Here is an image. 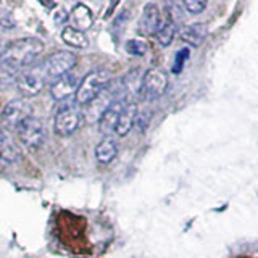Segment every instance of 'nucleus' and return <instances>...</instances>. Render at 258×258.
Listing matches in <instances>:
<instances>
[{"instance_id":"f257e3e1","label":"nucleus","mask_w":258,"mask_h":258,"mask_svg":"<svg viewBox=\"0 0 258 258\" xmlns=\"http://www.w3.org/2000/svg\"><path fill=\"white\" fill-rule=\"evenodd\" d=\"M42 52H44V44L37 37L15 39L5 45L0 64L12 70L16 75H20L23 70L29 68Z\"/></svg>"},{"instance_id":"f03ea898","label":"nucleus","mask_w":258,"mask_h":258,"mask_svg":"<svg viewBox=\"0 0 258 258\" xmlns=\"http://www.w3.org/2000/svg\"><path fill=\"white\" fill-rule=\"evenodd\" d=\"M110 84V73L107 70H92L79 81L75 94V102L79 107H87L105 87Z\"/></svg>"},{"instance_id":"7ed1b4c3","label":"nucleus","mask_w":258,"mask_h":258,"mask_svg":"<svg viewBox=\"0 0 258 258\" xmlns=\"http://www.w3.org/2000/svg\"><path fill=\"white\" fill-rule=\"evenodd\" d=\"M168 75L160 68H150L144 73L139 84V97L144 102L160 99L168 89Z\"/></svg>"},{"instance_id":"20e7f679","label":"nucleus","mask_w":258,"mask_h":258,"mask_svg":"<svg viewBox=\"0 0 258 258\" xmlns=\"http://www.w3.org/2000/svg\"><path fill=\"white\" fill-rule=\"evenodd\" d=\"M47 76L42 68V64L39 67H29L23 70L18 78H16V87L23 97H36L45 89L47 84Z\"/></svg>"},{"instance_id":"39448f33","label":"nucleus","mask_w":258,"mask_h":258,"mask_svg":"<svg viewBox=\"0 0 258 258\" xmlns=\"http://www.w3.org/2000/svg\"><path fill=\"white\" fill-rule=\"evenodd\" d=\"M18 137L24 147H28L31 150L40 149L47 141V131L44 123L37 116L31 115L23 121V124L18 127Z\"/></svg>"},{"instance_id":"423d86ee","label":"nucleus","mask_w":258,"mask_h":258,"mask_svg":"<svg viewBox=\"0 0 258 258\" xmlns=\"http://www.w3.org/2000/svg\"><path fill=\"white\" fill-rule=\"evenodd\" d=\"M121 97H126L124 95V89H115L113 86H107L103 91L95 97V99L87 105L86 110H84V115L87 123H97L105 111H107L111 103L115 102L116 99H121Z\"/></svg>"},{"instance_id":"0eeeda50","label":"nucleus","mask_w":258,"mask_h":258,"mask_svg":"<svg viewBox=\"0 0 258 258\" xmlns=\"http://www.w3.org/2000/svg\"><path fill=\"white\" fill-rule=\"evenodd\" d=\"M81 123V110L76 102L63 103L58 108L53 119V129L58 136H71L73 133L78 131Z\"/></svg>"},{"instance_id":"6e6552de","label":"nucleus","mask_w":258,"mask_h":258,"mask_svg":"<svg viewBox=\"0 0 258 258\" xmlns=\"http://www.w3.org/2000/svg\"><path fill=\"white\" fill-rule=\"evenodd\" d=\"M78 56L76 53L68 52V50H58L48 55L45 61L42 63V68L45 71L47 79H58L60 76L68 75V73L76 67Z\"/></svg>"},{"instance_id":"1a4fd4ad","label":"nucleus","mask_w":258,"mask_h":258,"mask_svg":"<svg viewBox=\"0 0 258 258\" xmlns=\"http://www.w3.org/2000/svg\"><path fill=\"white\" fill-rule=\"evenodd\" d=\"M32 115L31 105L24 100H12L8 102L2 113H0V126L5 131H18L23 121Z\"/></svg>"},{"instance_id":"9d476101","label":"nucleus","mask_w":258,"mask_h":258,"mask_svg":"<svg viewBox=\"0 0 258 258\" xmlns=\"http://www.w3.org/2000/svg\"><path fill=\"white\" fill-rule=\"evenodd\" d=\"M79 86V78L73 73L60 76L58 79H55L50 84V97L56 102H63L70 99L73 94H76V89Z\"/></svg>"},{"instance_id":"9b49d317","label":"nucleus","mask_w":258,"mask_h":258,"mask_svg":"<svg viewBox=\"0 0 258 258\" xmlns=\"http://www.w3.org/2000/svg\"><path fill=\"white\" fill-rule=\"evenodd\" d=\"M129 99L126 97H121V99H116L115 102L111 103V107L103 113L102 118L97 121V127H99V133L103 137H108L111 136V133H115L116 129V123H118V118H119V113L123 110L124 103Z\"/></svg>"},{"instance_id":"f8f14e48","label":"nucleus","mask_w":258,"mask_h":258,"mask_svg":"<svg viewBox=\"0 0 258 258\" xmlns=\"http://www.w3.org/2000/svg\"><path fill=\"white\" fill-rule=\"evenodd\" d=\"M137 116H139V108H137V103L134 100H127L124 103L123 110L119 113L118 123H116V129L115 134L118 137H124L129 134V131L133 129V126L136 124Z\"/></svg>"},{"instance_id":"ddd939ff","label":"nucleus","mask_w":258,"mask_h":258,"mask_svg":"<svg viewBox=\"0 0 258 258\" xmlns=\"http://www.w3.org/2000/svg\"><path fill=\"white\" fill-rule=\"evenodd\" d=\"M208 34V28L205 23H190V24H184L177 31V36L182 40V42L189 44L192 47H199L204 44V40L207 39Z\"/></svg>"},{"instance_id":"4468645a","label":"nucleus","mask_w":258,"mask_h":258,"mask_svg":"<svg viewBox=\"0 0 258 258\" xmlns=\"http://www.w3.org/2000/svg\"><path fill=\"white\" fill-rule=\"evenodd\" d=\"M161 18H160V10L155 4H147L144 7L141 20H139V32L142 36H153L158 28Z\"/></svg>"},{"instance_id":"2eb2a0df","label":"nucleus","mask_w":258,"mask_h":258,"mask_svg":"<svg viewBox=\"0 0 258 258\" xmlns=\"http://www.w3.org/2000/svg\"><path fill=\"white\" fill-rule=\"evenodd\" d=\"M70 21H71V28H75L81 32L87 31L92 26L94 23V13L92 10L84 4H76L73 7V10L70 13Z\"/></svg>"},{"instance_id":"dca6fc26","label":"nucleus","mask_w":258,"mask_h":258,"mask_svg":"<svg viewBox=\"0 0 258 258\" xmlns=\"http://www.w3.org/2000/svg\"><path fill=\"white\" fill-rule=\"evenodd\" d=\"M94 155H95L97 163L110 165L111 161L116 158V155H118V144H116V141L113 139L111 136L103 137V139L95 145Z\"/></svg>"},{"instance_id":"f3484780","label":"nucleus","mask_w":258,"mask_h":258,"mask_svg":"<svg viewBox=\"0 0 258 258\" xmlns=\"http://www.w3.org/2000/svg\"><path fill=\"white\" fill-rule=\"evenodd\" d=\"M176 32H177L176 21H174V18H173L171 15L166 13L165 18L160 21L158 28H157L155 34H153V36H155L157 42H158L161 47H168V45H171V42L174 40Z\"/></svg>"},{"instance_id":"a211bd4d","label":"nucleus","mask_w":258,"mask_h":258,"mask_svg":"<svg viewBox=\"0 0 258 258\" xmlns=\"http://www.w3.org/2000/svg\"><path fill=\"white\" fill-rule=\"evenodd\" d=\"M61 39H63L64 44L73 47V48H86L89 45V40H87L86 32H81V31L71 28V26L63 28V31H61Z\"/></svg>"},{"instance_id":"6ab92c4d","label":"nucleus","mask_w":258,"mask_h":258,"mask_svg":"<svg viewBox=\"0 0 258 258\" xmlns=\"http://www.w3.org/2000/svg\"><path fill=\"white\" fill-rule=\"evenodd\" d=\"M16 149L12 144L10 137H8V133L0 126V157H4L7 160H15L16 158Z\"/></svg>"},{"instance_id":"aec40b11","label":"nucleus","mask_w":258,"mask_h":258,"mask_svg":"<svg viewBox=\"0 0 258 258\" xmlns=\"http://www.w3.org/2000/svg\"><path fill=\"white\" fill-rule=\"evenodd\" d=\"M126 52L133 56H144L149 52V44L142 39H129L124 44Z\"/></svg>"},{"instance_id":"412c9836","label":"nucleus","mask_w":258,"mask_h":258,"mask_svg":"<svg viewBox=\"0 0 258 258\" xmlns=\"http://www.w3.org/2000/svg\"><path fill=\"white\" fill-rule=\"evenodd\" d=\"M181 7L190 15H199L207 8V2H204V0H185L181 4Z\"/></svg>"},{"instance_id":"4be33fe9","label":"nucleus","mask_w":258,"mask_h":258,"mask_svg":"<svg viewBox=\"0 0 258 258\" xmlns=\"http://www.w3.org/2000/svg\"><path fill=\"white\" fill-rule=\"evenodd\" d=\"M15 28V20L10 12L0 10V29L2 31H8Z\"/></svg>"},{"instance_id":"5701e85b","label":"nucleus","mask_w":258,"mask_h":258,"mask_svg":"<svg viewBox=\"0 0 258 258\" xmlns=\"http://www.w3.org/2000/svg\"><path fill=\"white\" fill-rule=\"evenodd\" d=\"M187 56H189V50H179V53L176 55V61H174V64L176 67L173 68V71L174 73H179L181 70H182V64H184V61L187 60Z\"/></svg>"},{"instance_id":"b1692460","label":"nucleus","mask_w":258,"mask_h":258,"mask_svg":"<svg viewBox=\"0 0 258 258\" xmlns=\"http://www.w3.org/2000/svg\"><path fill=\"white\" fill-rule=\"evenodd\" d=\"M68 20V15H67V12L63 10V8H58L55 13H53V21L58 24V23H64Z\"/></svg>"},{"instance_id":"393cba45","label":"nucleus","mask_w":258,"mask_h":258,"mask_svg":"<svg viewBox=\"0 0 258 258\" xmlns=\"http://www.w3.org/2000/svg\"><path fill=\"white\" fill-rule=\"evenodd\" d=\"M4 50H5V44L0 40V60H2V55H4Z\"/></svg>"}]
</instances>
